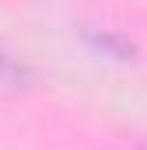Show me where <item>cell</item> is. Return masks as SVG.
Instances as JSON below:
<instances>
[{
  "label": "cell",
  "mask_w": 147,
  "mask_h": 150,
  "mask_svg": "<svg viewBox=\"0 0 147 150\" xmlns=\"http://www.w3.org/2000/svg\"><path fill=\"white\" fill-rule=\"evenodd\" d=\"M28 67L21 63V59H14L11 52H4L0 49V98H11V94H18V91H25L28 87Z\"/></svg>",
  "instance_id": "6da1fadb"
},
{
  "label": "cell",
  "mask_w": 147,
  "mask_h": 150,
  "mask_svg": "<svg viewBox=\"0 0 147 150\" xmlns=\"http://www.w3.org/2000/svg\"><path fill=\"white\" fill-rule=\"evenodd\" d=\"M84 38H88L95 49L109 52V56H119V59L133 56V42H130V35H123V32H116V28H88Z\"/></svg>",
  "instance_id": "7a4b0ae2"
},
{
  "label": "cell",
  "mask_w": 147,
  "mask_h": 150,
  "mask_svg": "<svg viewBox=\"0 0 147 150\" xmlns=\"http://www.w3.org/2000/svg\"><path fill=\"white\" fill-rule=\"evenodd\" d=\"M133 150H147V143H140V147H133Z\"/></svg>",
  "instance_id": "3957f363"
}]
</instances>
